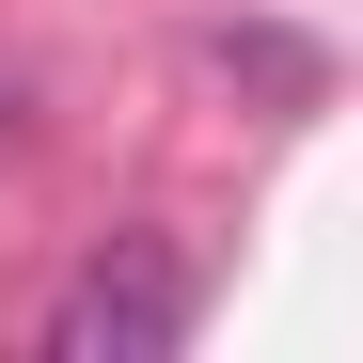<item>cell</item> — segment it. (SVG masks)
<instances>
[{"label":"cell","mask_w":363,"mask_h":363,"mask_svg":"<svg viewBox=\"0 0 363 363\" xmlns=\"http://www.w3.org/2000/svg\"><path fill=\"white\" fill-rule=\"evenodd\" d=\"M174 332H190V269H174V253H111V269L64 284V316H48L64 363H158Z\"/></svg>","instance_id":"1"}]
</instances>
